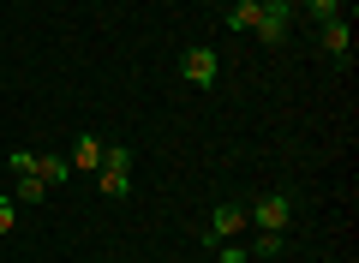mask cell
I'll return each instance as SVG.
<instances>
[{
	"instance_id": "cell-15",
	"label": "cell",
	"mask_w": 359,
	"mask_h": 263,
	"mask_svg": "<svg viewBox=\"0 0 359 263\" xmlns=\"http://www.w3.org/2000/svg\"><path fill=\"white\" fill-rule=\"evenodd\" d=\"M222 251V263H252V251H240V245H216Z\"/></svg>"
},
{
	"instance_id": "cell-5",
	"label": "cell",
	"mask_w": 359,
	"mask_h": 263,
	"mask_svg": "<svg viewBox=\"0 0 359 263\" xmlns=\"http://www.w3.org/2000/svg\"><path fill=\"white\" fill-rule=\"evenodd\" d=\"M318 48L330 54V60H353V25H347V18H330V25H318Z\"/></svg>"
},
{
	"instance_id": "cell-8",
	"label": "cell",
	"mask_w": 359,
	"mask_h": 263,
	"mask_svg": "<svg viewBox=\"0 0 359 263\" xmlns=\"http://www.w3.org/2000/svg\"><path fill=\"white\" fill-rule=\"evenodd\" d=\"M96 186H102V198H126V191H132V174H114V168H96Z\"/></svg>"
},
{
	"instance_id": "cell-11",
	"label": "cell",
	"mask_w": 359,
	"mask_h": 263,
	"mask_svg": "<svg viewBox=\"0 0 359 263\" xmlns=\"http://www.w3.org/2000/svg\"><path fill=\"white\" fill-rule=\"evenodd\" d=\"M102 168H114V174H132V150H126V144H108V150H102Z\"/></svg>"
},
{
	"instance_id": "cell-9",
	"label": "cell",
	"mask_w": 359,
	"mask_h": 263,
	"mask_svg": "<svg viewBox=\"0 0 359 263\" xmlns=\"http://www.w3.org/2000/svg\"><path fill=\"white\" fill-rule=\"evenodd\" d=\"M66 174H72L66 156H36V180H42V186H54V180H66Z\"/></svg>"
},
{
	"instance_id": "cell-3",
	"label": "cell",
	"mask_w": 359,
	"mask_h": 263,
	"mask_svg": "<svg viewBox=\"0 0 359 263\" xmlns=\"http://www.w3.org/2000/svg\"><path fill=\"white\" fill-rule=\"evenodd\" d=\"M240 227H245V203H222V210L198 227V239H204V251H216V245H228Z\"/></svg>"
},
{
	"instance_id": "cell-1",
	"label": "cell",
	"mask_w": 359,
	"mask_h": 263,
	"mask_svg": "<svg viewBox=\"0 0 359 263\" xmlns=\"http://www.w3.org/2000/svg\"><path fill=\"white\" fill-rule=\"evenodd\" d=\"M245 227H257V234H287L294 227V191H264L245 210Z\"/></svg>"
},
{
	"instance_id": "cell-7",
	"label": "cell",
	"mask_w": 359,
	"mask_h": 263,
	"mask_svg": "<svg viewBox=\"0 0 359 263\" xmlns=\"http://www.w3.org/2000/svg\"><path fill=\"white\" fill-rule=\"evenodd\" d=\"M257 13H264V0H233V6H228V25L233 30H252Z\"/></svg>"
},
{
	"instance_id": "cell-14",
	"label": "cell",
	"mask_w": 359,
	"mask_h": 263,
	"mask_svg": "<svg viewBox=\"0 0 359 263\" xmlns=\"http://www.w3.org/2000/svg\"><path fill=\"white\" fill-rule=\"evenodd\" d=\"M13 174H36V156H30V150H13Z\"/></svg>"
},
{
	"instance_id": "cell-2",
	"label": "cell",
	"mask_w": 359,
	"mask_h": 263,
	"mask_svg": "<svg viewBox=\"0 0 359 263\" xmlns=\"http://www.w3.org/2000/svg\"><path fill=\"white\" fill-rule=\"evenodd\" d=\"M294 13H299V0H264V13H257L252 36L269 42V48H282V42L294 36Z\"/></svg>"
},
{
	"instance_id": "cell-12",
	"label": "cell",
	"mask_w": 359,
	"mask_h": 263,
	"mask_svg": "<svg viewBox=\"0 0 359 263\" xmlns=\"http://www.w3.org/2000/svg\"><path fill=\"white\" fill-rule=\"evenodd\" d=\"M306 13L318 18V25H330V18H341V0H306Z\"/></svg>"
},
{
	"instance_id": "cell-10",
	"label": "cell",
	"mask_w": 359,
	"mask_h": 263,
	"mask_svg": "<svg viewBox=\"0 0 359 263\" xmlns=\"http://www.w3.org/2000/svg\"><path fill=\"white\" fill-rule=\"evenodd\" d=\"M13 198H18V203H42V198H48V186H42L36 174H18V180H13Z\"/></svg>"
},
{
	"instance_id": "cell-16",
	"label": "cell",
	"mask_w": 359,
	"mask_h": 263,
	"mask_svg": "<svg viewBox=\"0 0 359 263\" xmlns=\"http://www.w3.org/2000/svg\"><path fill=\"white\" fill-rule=\"evenodd\" d=\"M0 234H13V198H0Z\"/></svg>"
},
{
	"instance_id": "cell-4",
	"label": "cell",
	"mask_w": 359,
	"mask_h": 263,
	"mask_svg": "<svg viewBox=\"0 0 359 263\" xmlns=\"http://www.w3.org/2000/svg\"><path fill=\"white\" fill-rule=\"evenodd\" d=\"M216 72H222V60H216V48H186L180 54V78H186V84H216Z\"/></svg>"
},
{
	"instance_id": "cell-13",
	"label": "cell",
	"mask_w": 359,
	"mask_h": 263,
	"mask_svg": "<svg viewBox=\"0 0 359 263\" xmlns=\"http://www.w3.org/2000/svg\"><path fill=\"white\" fill-rule=\"evenodd\" d=\"M257 257H264V263H276V257H282V234H257Z\"/></svg>"
},
{
	"instance_id": "cell-6",
	"label": "cell",
	"mask_w": 359,
	"mask_h": 263,
	"mask_svg": "<svg viewBox=\"0 0 359 263\" xmlns=\"http://www.w3.org/2000/svg\"><path fill=\"white\" fill-rule=\"evenodd\" d=\"M66 162L84 168V174H96V168H102V138H96V132H84V138L72 144V156H66Z\"/></svg>"
}]
</instances>
